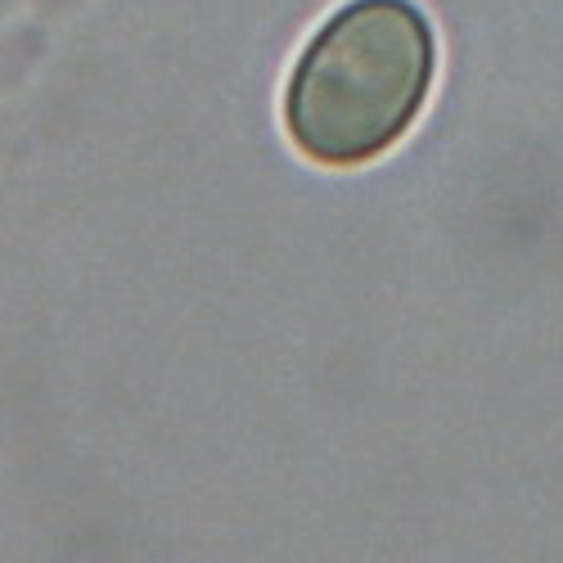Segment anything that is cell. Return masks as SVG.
I'll return each instance as SVG.
<instances>
[{"label": "cell", "instance_id": "cell-1", "mask_svg": "<svg viewBox=\"0 0 563 563\" xmlns=\"http://www.w3.org/2000/svg\"><path fill=\"white\" fill-rule=\"evenodd\" d=\"M433 27L410 0H352L307 41L285 90V126L320 167L393 150L433 90Z\"/></svg>", "mask_w": 563, "mask_h": 563}]
</instances>
